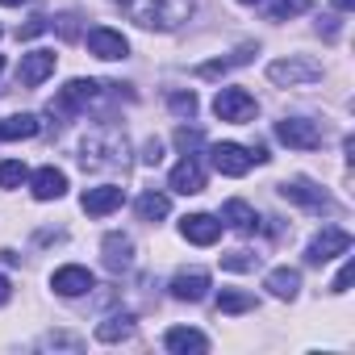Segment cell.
<instances>
[{"label": "cell", "mask_w": 355, "mask_h": 355, "mask_svg": "<svg viewBox=\"0 0 355 355\" xmlns=\"http://www.w3.org/2000/svg\"><path fill=\"white\" fill-rule=\"evenodd\" d=\"M30 193H34L38 201H59V197L67 193V175H63L59 167H38V171L30 175Z\"/></svg>", "instance_id": "obj_17"}, {"label": "cell", "mask_w": 355, "mask_h": 355, "mask_svg": "<svg viewBox=\"0 0 355 355\" xmlns=\"http://www.w3.org/2000/svg\"><path fill=\"white\" fill-rule=\"evenodd\" d=\"M334 9H338V13H351V9H355V0H334Z\"/></svg>", "instance_id": "obj_37"}, {"label": "cell", "mask_w": 355, "mask_h": 355, "mask_svg": "<svg viewBox=\"0 0 355 355\" xmlns=\"http://www.w3.org/2000/svg\"><path fill=\"white\" fill-rule=\"evenodd\" d=\"M163 347L167 351H175V355H201V351H209V338L201 334V330H193V326H171L167 334H163Z\"/></svg>", "instance_id": "obj_19"}, {"label": "cell", "mask_w": 355, "mask_h": 355, "mask_svg": "<svg viewBox=\"0 0 355 355\" xmlns=\"http://www.w3.org/2000/svg\"><path fill=\"white\" fill-rule=\"evenodd\" d=\"M51 288H55L59 297H84V293H92V288H96V280H92V272H88V268L67 263V268H59V272L51 276Z\"/></svg>", "instance_id": "obj_13"}, {"label": "cell", "mask_w": 355, "mask_h": 355, "mask_svg": "<svg viewBox=\"0 0 355 355\" xmlns=\"http://www.w3.org/2000/svg\"><path fill=\"white\" fill-rule=\"evenodd\" d=\"M263 288H268L272 297H280V301H293V297L301 293V272H297V268H272L268 280H263Z\"/></svg>", "instance_id": "obj_20"}, {"label": "cell", "mask_w": 355, "mask_h": 355, "mask_svg": "<svg viewBox=\"0 0 355 355\" xmlns=\"http://www.w3.org/2000/svg\"><path fill=\"white\" fill-rule=\"evenodd\" d=\"M205 293H209V272H201V268L175 272V280H171V297L175 301H205Z\"/></svg>", "instance_id": "obj_18"}, {"label": "cell", "mask_w": 355, "mask_h": 355, "mask_svg": "<svg viewBox=\"0 0 355 355\" xmlns=\"http://www.w3.org/2000/svg\"><path fill=\"white\" fill-rule=\"evenodd\" d=\"M121 201H125V193H121L117 184H101V189H88V193L80 197V205H84L88 218H105V214L121 209Z\"/></svg>", "instance_id": "obj_15"}, {"label": "cell", "mask_w": 355, "mask_h": 355, "mask_svg": "<svg viewBox=\"0 0 355 355\" xmlns=\"http://www.w3.org/2000/svg\"><path fill=\"white\" fill-rule=\"evenodd\" d=\"M351 272H355V268H351V259H347V263L338 268V276H334V293H347V284H351Z\"/></svg>", "instance_id": "obj_34"}, {"label": "cell", "mask_w": 355, "mask_h": 355, "mask_svg": "<svg viewBox=\"0 0 355 355\" xmlns=\"http://www.w3.org/2000/svg\"><path fill=\"white\" fill-rule=\"evenodd\" d=\"M255 51H259L255 42H243V46H239V51H234L230 59H214V63H201V67H197V76H201V80H218V76H226L230 67H239V63H247V59H251Z\"/></svg>", "instance_id": "obj_21"}, {"label": "cell", "mask_w": 355, "mask_h": 355, "mask_svg": "<svg viewBox=\"0 0 355 355\" xmlns=\"http://www.w3.org/2000/svg\"><path fill=\"white\" fill-rule=\"evenodd\" d=\"M239 5H259V0H239Z\"/></svg>", "instance_id": "obj_39"}, {"label": "cell", "mask_w": 355, "mask_h": 355, "mask_svg": "<svg viewBox=\"0 0 355 355\" xmlns=\"http://www.w3.org/2000/svg\"><path fill=\"white\" fill-rule=\"evenodd\" d=\"M42 125H38V117L34 113H13V117H5L0 121V138L5 142H21V138H34Z\"/></svg>", "instance_id": "obj_23"}, {"label": "cell", "mask_w": 355, "mask_h": 355, "mask_svg": "<svg viewBox=\"0 0 355 355\" xmlns=\"http://www.w3.org/2000/svg\"><path fill=\"white\" fill-rule=\"evenodd\" d=\"M175 142H180V150H193V146H201L205 138H201V130H184V125H180V130H175Z\"/></svg>", "instance_id": "obj_32"}, {"label": "cell", "mask_w": 355, "mask_h": 355, "mask_svg": "<svg viewBox=\"0 0 355 355\" xmlns=\"http://www.w3.org/2000/svg\"><path fill=\"white\" fill-rule=\"evenodd\" d=\"M80 163L92 167V171L125 163V134H117V130H96V134H88L84 146H80Z\"/></svg>", "instance_id": "obj_2"}, {"label": "cell", "mask_w": 355, "mask_h": 355, "mask_svg": "<svg viewBox=\"0 0 355 355\" xmlns=\"http://www.w3.org/2000/svg\"><path fill=\"white\" fill-rule=\"evenodd\" d=\"M167 184H171V193H180V197L205 193V167L197 163V155H184L180 163H175L171 175H167Z\"/></svg>", "instance_id": "obj_10"}, {"label": "cell", "mask_w": 355, "mask_h": 355, "mask_svg": "<svg viewBox=\"0 0 355 355\" xmlns=\"http://www.w3.org/2000/svg\"><path fill=\"white\" fill-rule=\"evenodd\" d=\"M159 159H163V142H159V138H146V142H142V163L155 167Z\"/></svg>", "instance_id": "obj_30"}, {"label": "cell", "mask_w": 355, "mask_h": 355, "mask_svg": "<svg viewBox=\"0 0 355 355\" xmlns=\"http://www.w3.org/2000/svg\"><path fill=\"white\" fill-rule=\"evenodd\" d=\"M276 138H280L284 146H293V150H318V146H322V130H318L313 121H305V117H284V121H276Z\"/></svg>", "instance_id": "obj_7"}, {"label": "cell", "mask_w": 355, "mask_h": 355, "mask_svg": "<svg viewBox=\"0 0 355 355\" xmlns=\"http://www.w3.org/2000/svg\"><path fill=\"white\" fill-rule=\"evenodd\" d=\"M101 255H105V268H109V272H125V268L134 263V239L113 230V234H105Z\"/></svg>", "instance_id": "obj_16"}, {"label": "cell", "mask_w": 355, "mask_h": 355, "mask_svg": "<svg viewBox=\"0 0 355 355\" xmlns=\"http://www.w3.org/2000/svg\"><path fill=\"white\" fill-rule=\"evenodd\" d=\"M84 42H88V51H92L96 59H105V63H113V59H125V55H130L125 34H117V30H109V26H92Z\"/></svg>", "instance_id": "obj_11"}, {"label": "cell", "mask_w": 355, "mask_h": 355, "mask_svg": "<svg viewBox=\"0 0 355 355\" xmlns=\"http://www.w3.org/2000/svg\"><path fill=\"white\" fill-rule=\"evenodd\" d=\"M171 109L193 117V113H197V96H193V92H175V96H171Z\"/></svg>", "instance_id": "obj_31"}, {"label": "cell", "mask_w": 355, "mask_h": 355, "mask_svg": "<svg viewBox=\"0 0 355 355\" xmlns=\"http://www.w3.org/2000/svg\"><path fill=\"white\" fill-rule=\"evenodd\" d=\"M180 234L189 243H197V247H214L222 239V218H214V214H189L180 222Z\"/></svg>", "instance_id": "obj_14"}, {"label": "cell", "mask_w": 355, "mask_h": 355, "mask_svg": "<svg viewBox=\"0 0 355 355\" xmlns=\"http://www.w3.org/2000/svg\"><path fill=\"white\" fill-rule=\"evenodd\" d=\"M0 5H9V9H21V5H30V0H0Z\"/></svg>", "instance_id": "obj_38"}, {"label": "cell", "mask_w": 355, "mask_h": 355, "mask_svg": "<svg viewBox=\"0 0 355 355\" xmlns=\"http://www.w3.org/2000/svg\"><path fill=\"white\" fill-rule=\"evenodd\" d=\"M209 155H214V167L222 171V175H234V180H239V175H247L251 171V150L247 146H239V142H218V146H209Z\"/></svg>", "instance_id": "obj_12"}, {"label": "cell", "mask_w": 355, "mask_h": 355, "mask_svg": "<svg viewBox=\"0 0 355 355\" xmlns=\"http://www.w3.org/2000/svg\"><path fill=\"white\" fill-rule=\"evenodd\" d=\"M46 26H51L46 17H30V26H21V30H17V38H38Z\"/></svg>", "instance_id": "obj_33"}, {"label": "cell", "mask_w": 355, "mask_h": 355, "mask_svg": "<svg viewBox=\"0 0 355 355\" xmlns=\"http://www.w3.org/2000/svg\"><path fill=\"white\" fill-rule=\"evenodd\" d=\"M0 71H5V55H0Z\"/></svg>", "instance_id": "obj_40"}, {"label": "cell", "mask_w": 355, "mask_h": 355, "mask_svg": "<svg viewBox=\"0 0 355 355\" xmlns=\"http://www.w3.org/2000/svg\"><path fill=\"white\" fill-rule=\"evenodd\" d=\"M96 96H101V84H96V80H71L67 88H59V96H55L46 109H51V117H76V113L88 109Z\"/></svg>", "instance_id": "obj_4"}, {"label": "cell", "mask_w": 355, "mask_h": 355, "mask_svg": "<svg viewBox=\"0 0 355 355\" xmlns=\"http://www.w3.org/2000/svg\"><path fill=\"white\" fill-rule=\"evenodd\" d=\"M347 251H351V234H347L343 226H326V230L313 234V243L305 247V259H309V263H326V259L347 255Z\"/></svg>", "instance_id": "obj_9"}, {"label": "cell", "mask_w": 355, "mask_h": 355, "mask_svg": "<svg viewBox=\"0 0 355 355\" xmlns=\"http://www.w3.org/2000/svg\"><path fill=\"white\" fill-rule=\"evenodd\" d=\"M55 63H59L55 51H30V55H21V63H17V84H21V88L46 84V80L55 76Z\"/></svg>", "instance_id": "obj_8"}, {"label": "cell", "mask_w": 355, "mask_h": 355, "mask_svg": "<svg viewBox=\"0 0 355 355\" xmlns=\"http://www.w3.org/2000/svg\"><path fill=\"white\" fill-rule=\"evenodd\" d=\"M134 209H138V218H142V222H163V218L171 214V197H167V193L146 189V193L134 201Z\"/></svg>", "instance_id": "obj_22"}, {"label": "cell", "mask_w": 355, "mask_h": 355, "mask_svg": "<svg viewBox=\"0 0 355 355\" xmlns=\"http://www.w3.org/2000/svg\"><path fill=\"white\" fill-rule=\"evenodd\" d=\"M222 222H230L239 234H251V230L259 226V218H255V209H251L247 201H226V205H222Z\"/></svg>", "instance_id": "obj_24"}, {"label": "cell", "mask_w": 355, "mask_h": 355, "mask_svg": "<svg viewBox=\"0 0 355 355\" xmlns=\"http://www.w3.org/2000/svg\"><path fill=\"white\" fill-rule=\"evenodd\" d=\"M255 96L247 92V88H222L218 96H214V113L222 117V121H234V125H243V121H251L255 117Z\"/></svg>", "instance_id": "obj_6"}, {"label": "cell", "mask_w": 355, "mask_h": 355, "mask_svg": "<svg viewBox=\"0 0 355 355\" xmlns=\"http://www.w3.org/2000/svg\"><path fill=\"white\" fill-rule=\"evenodd\" d=\"M222 268L226 272H255L259 268V255H251V251H226L222 255Z\"/></svg>", "instance_id": "obj_29"}, {"label": "cell", "mask_w": 355, "mask_h": 355, "mask_svg": "<svg viewBox=\"0 0 355 355\" xmlns=\"http://www.w3.org/2000/svg\"><path fill=\"white\" fill-rule=\"evenodd\" d=\"M268 80H272V84H280V88H301V84L322 80V63H318V59H309V55H288V59L268 63Z\"/></svg>", "instance_id": "obj_3"}, {"label": "cell", "mask_w": 355, "mask_h": 355, "mask_svg": "<svg viewBox=\"0 0 355 355\" xmlns=\"http://www.w3.org/2000/svg\"><path fill=\"white\" fill-rule=\"evenodd\" d=\"M280 197H284V201H293V205H301V209H309V214H334V209H338V205L318 189V184L301 180V175H297V180H284V184H280Z\"/></svg>", "instance_id": "obj_5"}, {"label": "cell", "mask_w": 355, "mask_h": 355, "mask_svg": "<svg viewBox=\"0 0 355 355\" xmlns=\"http://www.w3.org/2000/svg\"><path fill=\"white\" fill-rule=\"evenodd\" d=\"M30 180V167L21 159H0V189H21Z\"/></svg>", "instance_id": "obj_27"}, {"label": "cell", "mask_w": 355, "mask_h": 355, "mask_svg": "<svg viewBox=\"0 0 355 355\" xmlns=\"http://www.w3.org/2000/svg\"><path fill=\"white\" fill-rule=\"evenodd\" d=\"M9 297H13V284H9V276H0V305H9Z\"/></svg>", "instance_id": "obj_36"}, {"label": "cell", "mask_w": 355, "mask_h": 355, "mask_svg": "<svg viewBox=\"0 0 355 355\" xmlns=\"http://www.w3.org/2000/svg\"><path fill=\"white\" fill-rule=\"evenodd\" d=\"M309 9H313V0H276V5L268 9V17L272 21H288V17H301Z\"/></svg>", "instance_id": "obj_28"}, {"label": "cell", "mask_w": 355, "mask_h": 355, "mask_svg": "<svg viewBox=\"0 0 355 355\" xmlns=\"http://www.w3.org/2000/svg\"><path fill=\"white\" fill-rule=\"evenodd\" d=\"M125 9L142 30H175L193 17V0H125Z\"/></svg>", "instance_id": "obj_1"}, {"label": "cell", "mask_w": 355, "mask_h": 355, "mask_svg": "<svg viewBox=\"0 0 355 355\" xmlns=\"http://www.w3.org/2000/svg\"><path fill=\"white\" fill-rule=\"evenodd\" d=\"M42 347H80V338H67V334H46Z\"/></svg>", "instance_id": "obj_35"}, {"label": "cell", "mask_w": 355, "mask_h": 355, "mask_svg": "<svg viewBox=\"0 0 355 355\" xmlns=\"http://www.w3.org/2000/svg\"><path fill=\"white\" fill-rule=\"evenodd\" d=\"M134 334V318L130 313H113V318H105L101 326H96V338L101 343H121V338H130Z\"/></svg>", "instance_id": "obj_25"}, {"label": "cell", "mask_w": 355, "mask_h": 355, "mask_svg": "<svg viewBox=\"0 0 355 355\" xmlns=\"http://www.w3.org/2000/svg\"><path fill=\"white\" fill-rule=\"evenodd\" d=\"M247 309H255V293H243V288L218 293V313H247Z\"/></svg>", "instance_id": "obj_26"}]
</instances>
